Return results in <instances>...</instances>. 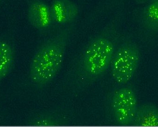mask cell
<instances>
[{
	"mask_svg": "<svg viewBox=\"0 0 158 127\" xmlns=\"http://www.w3.org/2000/svg\"><path fill=\"white\" fill-rule=\"evenodd\" d=\"M116 23L115 21L109 23L93 38L81 56L76 74L82 85L86 86L99 79L110 67L116 51Z\"/></svg>",
	"mask_w": 158,
	"mask_h": 127,
	"instance_id": "obj_1",
	"label": "cell"
},
{
	"mask_svg": "<svg viewBox=\"0 0 158 127\" xmlns=\"http://www.w3.org/2000/svg\"><path fill=\"white\" fill-rule=\"evenodd\" d=\"M73 28V24L67 25L48 39L37 51L29 67V77L34 84L44 86L58 74Z\"/></svg>",
	"mask_w": 158,
	"mask_h": 127,
	"instance_id": "obj_2",
	"label": "cell"
},
{
	"mask_svg": "<svg viewBox=\"0 0 158 127\" xmlns=\"http://www.w3.org/2000/svg\"><path fill=\"white\" fill-rule=\"evenodd\" d=\"M140 52L136 44L127 41L115 52L110 64L111 74L118 84H125L134 76L138 67Z\"/></svg>",
	"mask_w": 158,
	"mask_h": 127,
	"instance_id": "obj_3",
	"label": "cell"
},
{
	"mask_svg": "<svg viewBox=\"0 0 158 127\" xmlns=\"http://www.w3.org/2000/svg\"><path fill=\"white\" fill-rule=\"evenodd\" d=\"M135 92L128 87L114 90L109 98V109L114 120L119 125H132L137 110Z\"/></svg>",
	"mask_w": 158,
	"mask_h": 127,
	"instance_id": "obj_4",
	"label": "cell"
},
{
	"mask_svg": "<svg viewBox=\"0 0 158 127\" xmlns=\"http://www.w3.org/2000/svg\"><path fill=\"white\" fill-rule=\"evenodd\" d=\"M27 16L30 25L39 31L48 30L54 23L50 5L43 0H28Z\"/></svg>",
	"mask_w": 158,
	"mask_h": 127,
	"instance_id": "obj_5",
	"label": "cell"
},
{
	"mask_svg": "<svg viewBox=\"0 0 158 127\" xmlns=\"http://www.w3.org/2000/svg\"><path fill=\"white\" fill-rule=\"evenodd\" d=\"M50 8L53 22L60 25L73 24L80 13L78 5L72 0H51Z\"/></svg>",
	"mask_w": 158,
	"mask_h": 127,
	"instance_id": "obj_6",
	"label": "cell"
},
{
	"mask_svg": "<svg viewBox=\"0 0 158 127\" xmlns=\"http://www.w3.org/2000/svg\"><path fill=\"white\" fill-rule=\"evenodd\" d=\"M132 125L139 127H158V107L145 104L138 108Z\"/></svg>",
	"mask_w": 158,
	"mask_h": 127,
	"instance_id": "obj_7",
	"label": "cell"
},
{
	"mask_svg": "<svg viewBox=\"0 0 158 127\" xmlns=\"http://www.w3.org/2000/svg\"><path fill=\"white\" fill-rule=\"evenodd\" d=\"M141 21L145 28L153 32H158V0H152L143 9Z\"/></svg>",
	"mask_w": 158,
	"mask_h": 127,
	"instance_id": "obj_8",
	"label": "cell"
},
{
	"mask_svg": "<svg viewBox=\"0 0 158 127\" xmlns=\"http://www.w3.org/2000/svg\"><path fill=\"white\" fill-rule=\"evenodd\" d=\"M14 52L8 42L0 40V80L4 78L11 70Z\"/></svg>",
	"mask_w": 158,
	"mask_h": 127,
	"instance_id": "obj_9",
	"label": "cell"
},
{
	"mask_svg": "<svg viewBox=\"0 0 158 127\" xmlns=\"http://www.w3.org/2000/svg\"><path fill=\"white\" fill-rule=\"evenodd\" d=\"M64 120L58 116L51 114L44 115L36 118L31 125L37 126H54L64 125Z\"/></svg>",
	"mask_w": 158,
	"mask_h": 127,
	"instance_id": "obj_10",
	"label": "cell"
},
{
	"mask_svg": "<svg viewBox=\"0 0 158 127\" xmlns=\"http://www.w3.org/2000/svg\"><path fill=\"white\" fill-rule=\"evenodd\" d=\"M1 0H0V2H1Z\"/></svg>",
	"mask_w": 158,
	"mask_h": 127,
	"instance_id": "obj_11",
	"label": "cell"
},
{
	"mask_svg": "<svg viewBox=\"0 0 158 127\" xmlns=\"http://www.w3.org/2000/svg\"></svg>",
	"mask_w": 158,
	"mask_h": 127,
	"instance_id": "obj_12",
	"label": "cell"
}]
</instances>
